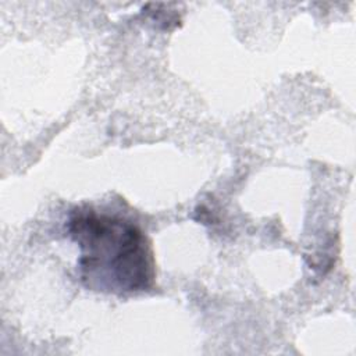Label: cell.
Returning <instances> with one entry per match:
<instances>
[{"instance_id":"6da1fadb","label":"cell","mask_w":356,"mask_h":356,"mask_svg":"<svg viewBox=\"0 0 356 356\" xmlns=\"http://www.w3.org/2000/svg\"><path fill=\"white\" fill-rule=\"evenodd\" d=\"M67 232L79 246V277L89 289L134 293L153 288V252L136 224L93 209H76L68 218Z\"/></svg>"}]
</instances>
